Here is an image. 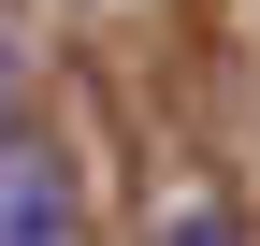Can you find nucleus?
Masks as SVG:
<instances>
[{"mask_svg":"<svg viewBox=\"0 0 260 246\" xmlns=\"http://www.w3.org/2000/svg\"><path fill=\"white\" fill-rule=\"evenodd\" d=\"M0 246H73V174L44 145H0Z\"/></svg>","mask_w":260,"mask_h":246,"instance_id":"1","label":"nucleus"},{"mask_svg":"<svg viewBox=\"0 0 260 246\" xmlns=\"http://www.w3.org/2000/svg\"><path fill=\"white\" fill-rule=\"evenodd\" d=\"M159 246H246V232H232V203H217V189H188L174 218H159Z\"/></svg>","mask_w":260,"mask_h":246,"instance_id":"2","label":"nucleus"},{"mask_svg":"<svg viewBox=\"0 0 260 246\" xmlns=\"http://www.w3.org/2000/svg\"><path fill=\"white\" fill-rule=\"evenodd\" d=\"M0 145H15V58H0Z\"/></svg>","mask_w":260,"mask_h":246,"instance_id":"3","label":"nucleus"}]
</instances>
